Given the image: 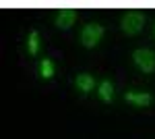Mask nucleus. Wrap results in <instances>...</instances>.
Wrapping results in <instances>:
<instances>
[{
    "instance_id": "6e6552de",
    "label": "nucleus",
    "mask_w": 155,
    "mask_h": 139,
    "mask_svg": "<svg viewBox=\"0 0 155 139\" xmlns=\"http://www.w3.org/2000/svg\"><path fill=\"white\" fill-rule=\"evenodd\" d=\"M27 48H29L31 54H37V50H39V33H37V31H31V33H29Z\"/></svg>"
},
{
    "instance_id": "1a4fd4ad",
    "label": "nucleus",
    "mask_w": 155,
    "mask_h": 139,
    "mask_svg": "<svg viewBox=\"0 0 155 139\" xmlns=\"http://www.w3.org/2000/svg\"><path fill=\"white\" fill-rule=\"evenodd\" d=\"M39 69H41V77H44V79H50V77L54 75V64H52L50 58H44V60H41Z\"/></svg>"
},
{
    "instance_id": "20e7f679",
    "label": "nucleus",
    "mask_w": 155,
    "mask_h": 139,
    "mask_svg": "<svg viewBox=\"0 0 155 139\" xmlns=\"http://www.w3.org/2000/svg\"><path fill=\"white\" fill-rule=\"evenodd\" d=\"M74 19H77V11L74 9H62L58 12V17H56V25L60 29H68L74 23Z\"/></svg>"
},
{
    "instance_id": "423d86ee",
    "label": "nucleus",
    "mask_w": 155,
    "mask_h": 139,
    "mask_svg": "<svg viewBox=\"0 0 155 139\" xmlns=\"http://www.w3.org/2000/svg\"><path fill=\"white\" fill-rule=\"evenodd\" d=\"M77 87H79V89H81V92H91V89H93V85H95V81H93V77H91V75H87V73H83V75H79V77H77Z\"/></svg>"
},
{
    "instance_id": "39448f33",
    "label": "nucleus",
    "mask_w": 155,
    "mask_h": 139,
    "mask_svg": "<svg viewBox=\"0 0 155 139\" xmlns=\"http://www.w3.org/2000/svg\"><path fill=\"white\" fill-rule=\"evenodd\" d=\"M126 102H130V104H134V106H149L151 104V96L147 92H141V93L128 92L126 93Z\"/></svg>"
},
{
    "instance_id": "f03ea898",
    "label": "nucleus",
    "mask_w": 155,
    "mask_h": 139,
    "mask_svg": "<svg viewBox=\"0 0 155 139\" xmlns=\"http://www.w3.org/2000/svg\"><path fill=\"white\" fill-rule=\"evenodd\" d=\"M101 35H104V27L97 23H89L83 27V31H81V42H83L85 48H93L99 44V40H101Z\"/></svg>"
},
{
    "instance_id": "0eeeda50",
    "label": "nucleus",
    "mask_w": 155,
    "mask_h": 139,
    "mask_svg": "<svg viewBox=\"0 0 155 139\" xmlns=\"http://www.w3.org/2000/svg\"><path fill=\"white\" fill-rule=\"evenodd\" d=\"M112 96H114L112 83L110 81H101V85H99V98H101L104 102H112Z\"/></svg>"
},
{
    "instance_id": "f257e3e1",
    "label": "nucleus",
    "mask_w": 155,
    "mask_h": 139,
    "mask_svg": "<svg viewBox=\"0 0 155 139\" xmlns=\"http://www.w3.org/2000/svg\"><path fill=\"white\" fill-rule=\"evenodd\" d=\"M143 25H145V17L137 11H130V12H126V15L122 17V31L128 33V35L139 33V31L143 29Z\"/></svg>"
},
{
    "instance_id": "7ed1b4c3",
    "label": "nucleus",
    "mask_w": 155,
    "mask_h": 139,
    "mask_svg": "<svg viewBox=\"0 0 155 139\" xmlns=\"http://www.w3.org/2000/svg\"><path fill=\"white\" fill-rule=\"evenodd\" d=\"M132 58H134V64L141 71H145V73H153L155 71V52L147 50V48H141V50H134Z\"/></svg>"
}]
</instances>
